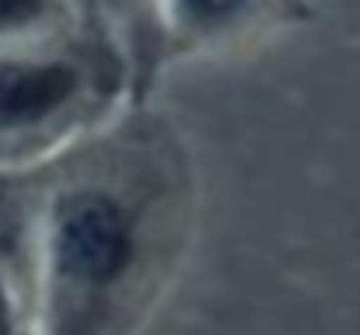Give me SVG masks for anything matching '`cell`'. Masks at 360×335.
I'll return each mask as SVG.
<instances>
[{
  "instance_id": "cell-1",
  "label": "cell",
  "mask_w": 360,
  "mask_h": 335,
  "mask_svg": "<svg viewBox=\"0 0 360 335\" xmlns=\"http://www.w3.org/2000/svg\"><path fill=\"white\" fill-rule=\"evenodd\" d=\"M200 217L196 147L158 102H129L46 161L39 335H147L193 258Z\"/></svg>"
},
{
  "instance_id": "cell-3",
  "label": "cell",
  "mask_w": 360,
  "mask_h": 335,
  "mask_svg": "<svg viewBox=\"0 0 360 335\" xmlns=\"http://www.w3.org/2000/svg\"><path fill=\"white\" fill-rule=\"evenodd\" d=\"M165 28V56L224 60L238 56L276 32L301 25L311 0H158Z\"/></svg>"
},
{
  "instance_id": "cell-7",
  "label": "cell",
  "mask_w": 360,
  "mask_h": 335,
  "mask_svg": "<svg viewBox=\"0 0 360 335\" xmlns=\"http://www.w3.org/2000/svg\"><path fill=\"white\" fill-rule=\"evenodd\" d=\"M0 335H39L32 301L7 272H0Z\"/></svg>"
},
{
  "instance_id": "cell-2",
  "label": "cell",
  "mask_w": 360,
  "mask_h": 335,
  "mask_svg": "<svg viewBox=\"0 0 360 335\" xmlns=\"http://www.w3.org/2000/svg\"><path fill=\"white\" fill-rule=\"evenodd\" d=\"M133 102L120 49L98 32L0 46V168H39Z\"/></svg>"
},
{
  "instance_id": "cell-5",
  "label": "cell",
  "mask_w": 360,
  "mask_h": 335,
  "mask_svg": "<svg viewBox=\"0 0 360 335\" xmlns=\"http://www.w3.org/2000/svg\"><path fill=\"white\" fill-rule=\"evenodd\" d=\"M42 182H46V164L0 168V272H7L28 301H35Z\"/></svg>"
},
{
  "instance_id": "cell-4",
  "label": "cell",
  "mask_w": 360,
  "mask_h": 335,
  "mask_svg": "<svg viewBox=\"0 0 360 335\" xmlns=\"http://www.w3.org/2000/svg\"><path fill=\"white\" fill-rule=\"evenodd\" d=\"M77 21L109 39L129 70L133 102H154L158 81L168 67L165 28L158 0H74Z\"/></svg>"
},
{
  "instance_id": "cell-6",
  "label": "cell",
  "mask_w": 360,
  "mask_h": 335,
  "mask_svg": "<svg viewBox=\"0 0 360 335\" xmlns=\"http://www.w3.org/2000/svg\"><path fill=\"white\" fill-rule=\"evenodd\" d=\"M81 25L74 0H0V46L35 42Z\"/></svg>"
}]
</instances>
